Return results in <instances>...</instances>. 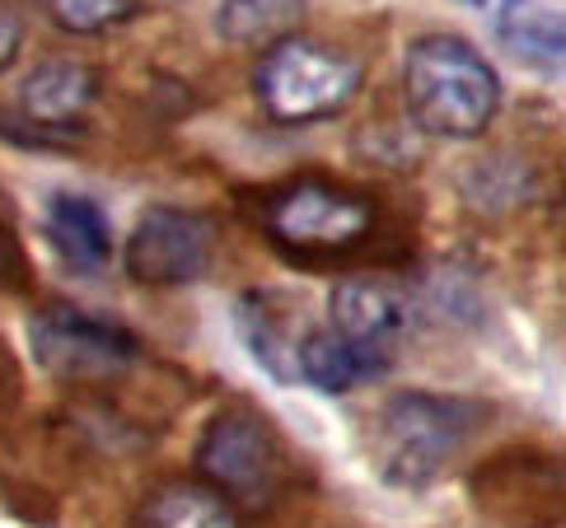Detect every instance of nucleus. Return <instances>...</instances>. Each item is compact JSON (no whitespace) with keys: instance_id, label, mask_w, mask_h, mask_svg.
<instances>
[{"instance_id":"f257e3e1","label":"nucleus","mask_w":566,"mask_h":528,"mask_svg":"<svg viewBox=\"0 0 566 528\" xmlns=\"http://www.w3.org/2000/svg\"><path fill=\"white\" fill-rule=\"evenodd\" d=\"M402 98L417 131L436 140H478L496 122L501 75L469 38L427 33L402 56Z\"/></svg>"},{"instance_id":"f03ea898","label":"nucleus","mask_w":566,"mask_h":528,"mask_svg":"<svg viewBox=\"0 0 566 528\" xmlns=\"http://www.w3.org/2000/svg\"><path fill=\"white\" fill-rule=\"evenodd\" d=\"M482 421H488V408L473 398L402 389L375 416V468L389 486L427 492L459 458L463 444L482 431Z\"/></svg>"},{"instance_id":"7ed1b4c3","label":"nucleus","mask_w":566,"mask_h":528,"mask_svg":"<svg viewBox=\"0 0 566 528\" xmlns=\"http://www.w3.org/2000/svg\"><path fill=\"white\" fill-rule=\"evenodd\" d=\"M360 80L366 71L356 56L310 43V38H291L262 52L253 66V98L281 127H310V122L347 113L360 94Z\"/></svg>"},{"instance_id":"20e7f679","label":"nucleus","mask_w":566,"mask_h":528,"mask_svg":"<svg viewBox=\"0 0 566 528\" xmlns=\"http://www.w3.org/2000/svg\"><path fill=\"white\" fill-rule=\"evenodd\" d=\"M192 463L201 473V486H211L220 500H230L234 510H268L281 496L291 473L286 444L276 431L249 408H226L207 421Z\"/></svg>"},{"instance_id":"39448f33","label":"nucleus","mask_w":566,"mask_h":528,"mask_svg":"<svg viewBox=\"0 0 566 528\" xmlns=\"http://www.w3.org/2000/svg\"><path fill=\"white\" fill-rule=\"evenodd\" d=\"M29 351L52 379L104 383L132 370L140 356V341L113 318L85 314L75 304H48V309H38L29 318Z\"/></svg>"},{"instance_id":"423d86ee","label":"nucleus","mask_w":566,"mask_h":528,"mask_svg":"<svg viewBox=\"0 0 566 528\" xmlns=\"http://www.w3.org/2000/svg\"><path fill=\"white\" fill-rule=\"evenodd\" d=\"M268 230L295 257H337L375 230V207L360 192L305 178L272 197Z\"/></svg>"},{"instance_id":"0eeeda50","label":"nucleus","mask_w":566,"mask_h":528,"mask_svg":"<svg viewBox=\"0 0 566 528\" xmlns=\"http://www.w3.org/2000/svg\"><path fill=\"white\" fill-rule=\"evenodd\" d=\"M216 262V225L201 211L188 207H169L155 201L136 215V225L123 243V267L136 286H155V291H174V286H192L211 272Z\"/></svg>"},{"instance_id":"6e6552de","label":"nucleus","mask_w":566,"mask_h":528,"mask_svg":"<svg viewBox=\"0 0 566 528\" xmlns=\"http://www.w3.org/2000/svg\"><path fill=\"white\" fill-rule=\"evenodd\" d=\"M98 98V71L85 61H43L19 80L14 122H0V131L24 146H71L85 131V113Z\"/></svg>"},{"instance_id":"1a4fd4ad","label":"nucleus","mask_w":566,"mask_h":528,"mask_svg":"<svg viewBox=\"0 0 566 528\" xmlns=\"http://www.w3.org/2000/svg\"><path fill=\"white\" fill-rule=\"evenodd\" d=\"M473 500L496 528H557L562 473L543 454H505L473 477Z\"/></svg>"},{"instance_id":"9d476101","label":"nucleus","mask_w":566,"mask_h":528,"mask_svg":"<svg viewBox=\"0 0 566 528\" xmlns=\"http://www.w3.org/2000/svg\"><path fill=\"white\" fill-rule=\"evenodd\" d=\"M328 318L337 337L375 351H394V341L408 337V328L417 323V295L394 276H347L333 286Z\"/></svg>"},{"instance_id":"9b49d317","label":"nucleus","mask_w":566,"mask_h":528,"mask_svg":"<svg viewBox=\"0 0 566 528\" xmlns=\"http://www.w3.org/2000/svg\"><path fill=\"white\" fill-rule=\"evenodd\" d=\"M43 230H48L52 253L75 276H98L113 262V220L85 192H52Z\"/></svg>"},{"instance_id":"f8f14e48","label":"nucleus","mask_w":566,"mask_h":528,"mask_svg":"<svg viewBox=\"0 0 566 528\" xmlns=\"http://www.w3.org/2000/svg\"><path fill=\"white\" fill-rule=\"evenodd\" d=\"M389 351H375V347H360V341L337 337L333 328H310L300 337V351H295V379H305L310 389L318 393H352L360 383L379 379L389 370Z\"/></svg>"},{"instance_id":"ddd939ff","label":"nucleus","mask_w":566,"mask_h":528,"mask_svg":"<svg viewBox=\"0 0 566 528\" xmlns=\"http://www.w3.org/2000/svg\"><path fill=\"white\" fill-rule=\"evenodd\" d=\"M234 323H239V337H244L249 356L262 365V370L281 383H291L295 379V351H300V337L305 332L295 328V314L286 309V299L268 295V291H249L234 304Z\"/></svg>"},{"instance_id":"4468645a","label":"nucleus","mask_w":566,"mask_h":528,"mask_svg":"<svg viewBox=\"0 0 566 528\" xmlns=\"http://www.w3.org/2000/svg\"><path fill=\"white\" fill-rule=\"evenodd\" d=\"M488 19H492V38L520 66L543 71V75L562 71V52H566L562 19L548 6H538V0H501Z\"/></svg>"},{"instance_id":"2eb2a0df","label":"nucleus","mask_w":566,"mask_h":528,"mask_svg":"<svg viewBox=\"0 0 566 528\" xmlns=\"http://www.w3.org/2000/svg\"><path fill=\"white\" fill-rule=\"evenodd\" d=\"M310 0H220L216 38L230 47H276L305 29Z\"/></svg>"},{"instance_id":"dca6fc26","label":"nucleus","mask_w":566,"mask_h":528,"mask_svg":"<svg viewBox=\"0 0 566 528\" xmlns=\"http://www.w3.org/2000/svg\"><path fill=\"white\" fill-rule=\"evenodd\" d=\"M136 528H244V515L201 482H165L140 500Z\"/></svg>"},{"instance_id":"f3484780","label":"nucleus","mask_w":566,"mask_h":528,"mask_svg":"<svg viewBox=\"0 0 566 528\" xmlns=\"http://www.w3.org/2000/svg\"><path fill=\"white\" fill-rule=\"evenodd\" d=\"M43 10L62 33L94 38L117 24H132L140 14V0H43Z\"/></svg>"},{"instance_id":"a211bd4d","label":"nucleus","mask_w":566,"mask_h":528,"mask_svg":"<svg viewBox=\"0 0 566 528\" xmlns=\"http://www.w3.org/2000/svg\"><path fill=\"white\" fill-rule=\"evenodd\" d=\"M19 43H24V19L0 6V71H6L10 61L19 56Z\"/></svg>"},{"instance_id":"6ab92c4d","label":"nucleus","mask_w":566,"mask_h":528,"mask_svg":"<svg viewBox=\"0 0 566 528\" xmlns=\"http://www.w3.org/2000/svg\"><path fill=\"white\" fill-rule=\"evenodd\" d=\"M14 272H19V257H14V249H10V239L0 234V291L14 286Z\"/></svg>"},{"instance_id":"aec40b11","label":"nucleus","mask_w":566,"mask_h":528,"mask_svg":"<svg viewBox=\"0 0 566 528\" xmlns=\"http://www.w3.org/2000/svg\"><path fill=\"white\" fill-rule=\"evenodd\" d=\"M459 6H469V10H482V14H492L501 0H459Z\"/></svg>"}]
</instances>
